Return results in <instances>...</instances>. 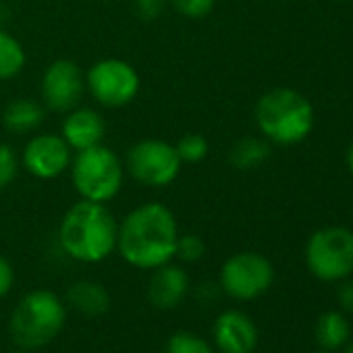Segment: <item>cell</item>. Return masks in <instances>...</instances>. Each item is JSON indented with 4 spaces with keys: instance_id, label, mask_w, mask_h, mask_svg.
Here are the masks:
<instances>
[{
    "instance_id": "27",
    "label": "cell",
    "mask_w": 353,
    "mask_h": 353,
    "mask_svg": "<svg viewBox=\"0 0 353 353\" xmlns=\"http://www.w3.org/2000/svg\"><path fill=\"white\" fill-rule=\"evenodd\" d=\"M336 297H339V305L345 312H351L353 314V281L351 283H343Z\"/></svg>"
},
{
    "instance_id": "17",
    "label": "cell",
    "mask_w": 353,
    "mask_h": 353,
    "mask_svg": "<svg viewBox=\"0 0 353 353\" xmlns=\"http://www.w3.org/2000/svg\"><path fill=\"white\" fill-rule=\"evenodd\" d=\"M316 341L324 351L343 347L349 341V322L345 314L339 310L324 312L316 322Z\"/></svg>"
},
{
    "instance_id": "14",
    "label": "cell",
    "mask_w": 353,
    "mask_h": 353,
    "mask_svg": "<svg viewBox=\"0 0 353 353\" xmlns=\"http://www.w3.org/2000/svg\"><path fill=\"white\" fill-rule=\"evenodd\" d=\"M104 133H106V123L102 114L88 106H75L73 110H69L61 127V135L73 152L88 150L92 145L102 143Z\"/></svg>"
},
{
    "instance_id": "16",
    "label": "cell",
    "mask_w": 353,
    "mask_h": 353,
    "mask_svg": "<svg viewBox=\"0 0 353 353\" xmlns=\"http://www.w3.org/2000/svg\"><path fill=\"white\" fill-rule=\"evenodd\" d=\"M44 108L40 102L30 98H19L7 104L3 112V123L11 133H32L44 123Z\"/></svg>"
},
{
    "instance_id": "22",
    "label": "cell",
    "mask_w": 353,
    "mask_h": 353,
    "mask_svg": "<svg viewBox=\"0 0 353 353\" xmlns=\"http://www.w3.org/2000/svg\"><path fill=\"white\" fill-rule=\"evenodd\" d=\"M204 252H206V245H204L202 237H198L194 233L179 235L176 245H174V258H179L185 264H194V262L202 260Z\"/></svg>"
},
{
    "instance_id": "6",
    "label": "cell",
    "mask_w": 353,
    "mask_h": 353,
    "mask_svg": "<svg viewBox=\"0 0 353 353\" xmlns=\"http://www.w3.org/2000/svg\"><path fill=\"white\" fill-rule=\"evenodd\" d=\"M310 272L326 283L343 281L353 272V231L345 227H324L305 245Z\"/></svg>"
},
{
    "instance_id": "30",
    "label": "cell",
    "mask_w": 353,
    "mask_h": 353,
    "mask_svg": "<svg viewBox=\"0 0 353 353\" xmlns=\"http://www.w3.org/2000/svg\"><path fill=\"white\" fill-rule=\"evenodd\" d=\"M13 353H30V351H26V349H19V351H13Z\"/></svg>"
},
{
    "instance_id": "19",
    "label": "cell",
    "mask_w": 353,
    "mask_h": 353,
    "mask_svg": "<svg viewBox=\"0 0 353 353\" xmlns=\"http://www.w3.org/2000/svg\"><path fill=\"white\" fill-rule=\"evenodd\" d=\"M26 61L23 44L9 32L0 30V81L17 77L23 71Z\"/></svg>"
},
{
    "instance_id": "21",
    "label": "cell",
    "mask_w": 353,
    "mask_h": 353,
    "mask_svg": "<svg viewBox=\"0 0 353 353\" xmlns=\"http://www.w3.org/2000/svg\"><path fill=\"white\" fill-rule=\"evenodd\" d=\"M174 150H176V154H179L181 162L196 164V162H202L208 156L210 145H208V139L204 135H200V133H188V135H183L179 141L174 143Z\"/></svg>"
},
{
    "instance_id": "1",
    "label": "cell",
    "mask_w": 353,
    "mask_h": 353,
    "mask_svg": "<svg viewBox=\"0 0 353 353\" xmlns=\"http://www.w3.org/2000/svg\"><path fill=\"white\" fill-rule=\"evenodd\" d=\"M179 227L172 210L160 202H145L133 208L121 223L117 252L139 270H154L172 262Z\"/></svg>"
},
{
    "instance_id": "20",
    "label": "cell",
    "mask_w": 353,
    "mask_h": 353,
    "mask_svg": "<svg viewBox=\"0 0 353 353\" xmlns=\"http://www.w3.org/2000/svg\"><path fill=\"white\" fill-rule=\"evenodd\" d=\"M164 353H214V349L204 336L190 330H179L168 336Z\"/></svg>"
},
{
    "instance_id": "13",
    "label": "cell",
    "mask_w": 353,
    "mask_h": 353,
    "mask_svg": "<svg viewBox=\"0 0 353 353\" xmlns=\"http://www.w3.org/2000/svg\"><path fill=\"white\" fill-rule=\"evenodd\" d=\"M148 301L158 310H172L190 293V276L179 264H162L152 270L148 281Z\"/></svg>"
},
{
    "instance_id": "5",
    "label": "cell",
    "mask_w": 353,
    "mask_h": 353,
    "mask_svg": "<svg viewBox=\"0 0 353 353\" xmlns=\"http://www.w3.org/2000/svg\"><path fill=\"white\" fill-rule=\"evenodd\" d=\"M71 181L81 200L106 204L123 188L125 164L119 154L104 143L75 152L71 160Z\"/></svg>"
},
{
    "instance_id": "8",
    "label": "cell",
    "mask_w": 353,
    "mask_h": 353,
    "mask_svg": "<svg viewBox=\"0 0 353 353\" xmlns=\"http://www.w3.org/2000/svg\"><path fill=\"white\" fill-rule=\"evenodd\" d=\"M139 75L127 61L102 59L85 73V90L104 108H123L139 94Z\"/></svg>"
},
{
    "instance_id": "25",
    "label": "cell",
    "mask_w": 353,
    "mask_h": 353,
    "mask_svg": "<svg viewBox=\"0 0 353 353\" xmlns=\"http://www.w3.org/2000/svg\"><path fill=\"white\" fill-rule=\"evenodd\" d=\"M168 5V0H135V13L143 21H154L158 19Z\"/></svg>"
},
{
    "instance_id": "2",
    "label": "cell",
    "mask_w": 353,
    "mask_h": 353,
    "mask_svg": "<svg viewBox=\"0 0 353 353\" xmlns=\"http://www.w3.org/2000/svg\"><path fill=\"white\" fill-rule=\"evenodd\" d=\"M119 223L106 204L79 200L63 216L59 243L75 262L98 264L117 252Z\"/></svg>"
},
{
    "instance_id": "29",
    "label": "cell",
    "mask_w": 353,
    "mask_h": 353,
    "mask_svg": "<svg viewBox=\"0 0 353 353\" xmlns=\"http://www.w3.org/2000/svg\"><path fill=\"white\" fill-rule=\"evenodd\" d=\"M345 353H353V341H351V343L347 345V349H345Z\"/></svg>"
},
{
    "instance_id": "31",
    "label": "cell",
    "mask_w": 353,
    "mask_h": 353,
    "mask_svg": "<svg viewBox=\"0 0 353 353\" xmlns=\"http://www.w3.org/2000/svg\"><path fill=\"white\" fill-rule=\"evenodd\" d=\"M316 353H326V351H316Z\"/></svg>"
},
{
    "instance_id": "18",
    "label": "cell",
    "mask_w": 353,
    "mask_h": 353,
    "mask_svg": "<svg viewBox=\"0 0 353 353\" xmlns=\"http://www.w3.org/2000/svg\"><path fill=\"white\" fill-rule=\"evenodd\" d=\"M270 156V145L260 137H243L239 139L229 154V160L239 170H252L264 164Z\"/></svg>"
},
{
    "instance_id": "23",
    "label": "cell",
    "mask_w": 353,
    "mask_h": 353,
    "mask_svg": "<svg viewBox=\"0 0 353 353\" xmlns=\"http://www.w3.org/2000/svg\"><path fill=\"white\" fill-rule=\"evenodd\" d=\"M19 172V156L13 145L0 141V190H7Z\"/></svg>"
},
{
    "instance_id": "26",
    "label": "cell",
    "mask_w": 353,
    "mask_h": 353,
    "mask_svg": "<svg viewBox=\"0 0 353 353\" xmlns=\"http://www.w3.org/2000/svg\"><path fill=\"white\" fill-rule=\"evenodd\" d=\"M13 285H15V268L5 256H0V299L11 293Z\"/></svg>"
},
{
    "instance_id": "10",
    "label": "cell",
    "mask_w": 353,
    "mask_h": 353,
    "mask_svg": "<svg viewBox=\"0 0 353 353\" xmlns=\"http://www.w3.org/2000/svg\"><path fill=\"white\" fill-rule=\"evenodd\" d=\"M85 94V75L81 67L69 59L48 65L42 75V100L54 112H69L79 106Z\"/></svg>"
},
{
    "instance_id": "7",
    "label": "cell",
    "mask_w": 353,
    "mask_h": 353,
    "mask_svg": "<svg viewBox=\"0 0 353 353\" xmlns=\"http://www.w3.org/2000/svg\"><path fill=\"white\" fill-rule=\"evenodd\" d=\"M181 158L174 145L162 139H141L127 150L125 168L145 188H166L181 172Z\"/></svg>"
},
{
    "instance_id": "9",
    "label": "cell",
    "mask_w": 353,
    "mask_h": 353,
    "mask_svg": "<svg viewBox=\"0 0 353 353\" xmlns=\"http://www.w3.org/2000/svg\"><path fill=\"white\" fill-rule=\"evenodd\" d=\"M219 281L221 289L229 297L237 301H252L270 289L274 281V268L262 254L239 252L223 264Z\"/></svg>"
},
{
    "instance_id": "11",
    "label": "cell",
    "mask_w": 353,
    "mask_h": 353,
    "mask_svg": "<svg viewBox=\"0 0 353 353\" xmlns=\"http://www.w3.org/2000/svg\"><path fill=\"white\" fill-rule=\"evenodd\" d=\"M73 160V150L63 139V135L54 133H40L34 135L21 154L23 168L34 174L36 179H57L61 176Z\"/></svg>"
},
{
    "instance_id": "3",
    "label": "cell",
    "mask_w": 353,
    "mask_h": 353,
    "mask_svg": "<svg viewBox=\"0 0 353 353\" xmlns=\"http://www.w3.org/2000/svg\"><path fill=\"white\" fill-rule=\"evenodd\" d=\"M67 303L48 289L26 293L9 318L11 339L19 349L34 351L50 345L67 322Z\"/></svg>"
},
{
    "instance_id": "24",
    "label": "cell",
    "mask_w": 353,
    "mask_h": 353,
    "mask_svg": "<svg viewBox=\"0 0 353 353\" xmlns=\"http://www.w3.org/2000/svg\"><path fill=\"white\" fill-rule=\"evenodd\" d=\"M168 3L176 13L188 19H202L214 9L216 0H168Z\"/></svg>"
},
{
    "instance_id": "15",
    "label": "cell",
    "mask_w": 353,
    "mask_h": 353,
    "mask_svg": "<svg viewBox=\"0 0 353 353\" xmlns=\"http://www.w3.org/2000/svg\"><path fill=\"white\" fill-rule=\"evenodd\" d=\"M65 303L73 312H77L85 318H98L108 312L110 295H108V289L96 281H75L67 289Z\"/></svg>"
},
{
    "instance_id": "4",
    "label": "cell",
    "mask_w": 353,
    "mask_h": 353,
    "mask_svg": "<svg viewBox=\"0 0 353 353\" xmlns=\"http://www.w3.org/2000/svg\"><path fill=\"white\" fill-rule=\"evenodd\" d=\"M256 123L266 139L279 145H293L312 133L314 108L310 100L299 92L276 88L258 100Z\"/></svg>"
},
{
    "instance_id": "28",
    "label": "cell",
    "mask_w": 353,
    "mask_h": 353,
    "mask_svg": "<svg viewBox=\"0 0 353 353\" xmlns=\"http://www.w3.org/2000/svg\"><path fill=\"white\" fill-rule=\"evenodd\" d=\"M347 166H349V170L353 172V141H351V145H349V150H347Z\"/></svg>"
},
{
    "instance_id": "12",
    "label": "cell",
    "mask_w": 353,
    "mask_h": 353,
    "mask_svg": "<svg viewBox=\"0 0 353 353\" xmlns=\"http://www.w3.org/2000/svg\"><path fill=\"white\" fill-rule=\"evenodd\" d=\"M212 341L221 353H254L258 345V328L248 314L227 310L214 320Z\"/></svg>"
}]
</instances>
